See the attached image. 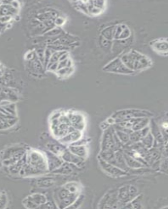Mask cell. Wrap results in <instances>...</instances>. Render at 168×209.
Returning a JSON list of instances; mask_svg holds the SVG:
<instances>
[{
    "label": "cell",
    "mask_w": 168,
    "mask_h": 209,
    "mask_svg": "<svg viewBox=\"0 0 168 209\" xmlns=\"http://www.w3.org/2000/svg\"><path fill=\"white\" fill-rule=\"evenodd\" d=\"M11 16L9 15H5V16H1V23L4 24H7L12 19Z\"/></svg>",
    "instance_id": "cell-8"
},
{
    "label": "cell",
    "mask_w": 168,
    "mask_h": 209,
    "mask_svg": "<svg viewBox=\"0 0 168 209\" xmlns=\"http://www.w3.org/2000/svg\"><path fill=\"white\" fill-rule=\"evenodd\" d=\"M69 59H67V60H65L62 61H60L59 62V64H58V70L61 69H62L64 68L67 67V62H68V60Z\"/></svg>",
    "instance_id": "cell-9"
},
{
    "label": "cell",
    "mask_w": 168,
    "mask_h": 209,
    "mask_svg": "<svg viewBox=\"0 0 168 209\" xmlns=\"http://www.w3.org/2000/svg\"><path fill=\"white\" fill-rule=\"evenodd\" d=\"M64 19L63 18L61 17L58 16L57 18H56L55 20V24L56 26L57 27H60L64 24Z\"/></svg>",
    "instance_id": "cell-6"
},
{
    "label": "cell",
    "mask_w": 168,
    "mask_h": 209,
    "mask_svg": "<svg viewBox=\"0 0 168 209\" xmlns=\"http://www.w3.org/2000/svg\"><path fill=\"white\" fill-rule=\"evenodd\" d=\"M11 26H12V25L10 24V23H7V25H6V27L7 28H10L11 27Z\"/></svg>",
    "instance_id": "cell-13"
},
{
    "label": "cell",
    "mask_w": 168,
    "mask_h": 209,
    "mask_svg": "<svg viewBox=\"0 0 168 209\" xmlns=\"http://www.w3.org/2000/svg\"><path fill=\"white\" fill-rule=\"evenodd\" d=\"M58 64L59 62L53 63L47 68V70L50 71H53V72H57L58 68Z\"/></svg>",
    "instance_id": "cell-7"
},
{
    "label": "cell",
    "mask_w": 168,
    "mask_h": 209,
    "mask_svg": "<svg viewBox=\"0 0 168 209\" xmlns=\"http://www.w3.org/2000/svg\"><path fill=\"white\" fill-rule=\"evenodd\" d=\"M69 69V68H68V67H65L62 69H61L57 70V72H56V73H57V75H59V76H61V77H64V76L68 75Z\"/></svg>",
    "instance_id": "cell-5"
},
{
    "label": "cell",
    "mask_w": 168,
    "mask_h": 209,
    "mask_svg": "<svg viewBox=\"0 0 168 209\" xmlns=\"http://www.w3.org/2000/svg\"><path fill=\"white\" fill-rule=\"evenodd\" d=\"M71 65H72V62H71V60L70 59H69L68 60L67 64V67L71 68Z\"/></svg>",
    "instance_id": "cell-12"
},
{
    "label": "cell",
    "mask_w": 168,
    "mask_h": 209,
    "mask_svg": "<svg viewBox=\"0 0 168 209\" xmlns=\"http://www.w3.org/2000/svg\"><path fill=\"white\" fill-rule=\"evenodd\" d=\"M62 32V30L60 27H57L56 26L52 29L50 30L48 32L46 33L44 36L47 37H56L60 35L61 33Z\"/></svg>",
    "instance_id": "cell-2"
},
{
    "label": "cell",
    "mask_w": 168,
    "mask_h": 209,
    "mask_svg": "<svg viewBox=\"0 0 168 209\" xmlns=\"http://www.w3.org/2000/svg\"><path fill=\"white\" fill-rule=\"evenodd\" d=\"M45 49L43 48L37 49L36 50V53L37 56V58L41 62V63L44 65V62H45Z\"/></svg>",
    "instance_id": "cell-4"
},
{
    "label": "cell",
    "mask_w": 168,
    "mask_h": 209,
    "mask_svg": "<svg viewBox=\"0 0 168 209\" xmlns=\"http://www.w3.org/2000/svg\"><path fill=\"white\" fill-rule=\"evenodd\" d=\"M11 4L14 8H15V9H16L17 10L18 9V8H19V6H20V4H19V2L17 1H11V4Z\"/></svg>",
    "instance_id": "cell-10"
},
{
    "label": "cell",
    "mask_w": 168,
    "mask_h": 209,
    "mask_svg": "<svg viewBox=\"0 0 168 209\" xmlns=\"http://www.w3.org/2000/svg\"><path fill=\"white\" fill-rule=\"evenodd\" d=\"M68 59V52H67V53H65L62 54L61 56V57L59 58V62H60V61H62L65 60H67Z\"/></svg>",
    "instance_id": "cell-11"
},
{
    "label": "cell",
    "mask_w": 168,
    "mask_h": 209,
    "mask_svg": "<svg viewBox=\"0 0 168 209\" xmlns=\"http://www.w3.org/2000/svg\"><path fill=\"white\" fill-rule=\"evenodd\" d=\"M163 126H164V127H165V128H168V124L166 123L164 125H163Z\"/></svg>",
    "instance_id": "cell-14"
},
{
    "label": "cell",
    "mask_w": 168,
    "mask_h": 209,
    "mask_svg": "<svg viewBox=\"0 0 168 209\" xmlns=\"http://www.w3.org/2000/svg\"><path fill=\"white\" fill-rule=\"evenodd\" d=\"M56 52V51L52 49H50L46 47L45 51V62H44V68L47 69V65L49 62L50 59L52 57V56L54 53Z\"/></svg>",
    "instance_id": "cell-3"
},
{
    "label": "cell",
    "mask_w": 168,
    "mask_h": 209,
    "mask_svg": "<svg viewBox=\"0 0 168 209\" xmlns=\"http://www.w3.org/2000/svg\"><path fill=\"white\" fill-rule=\"evenodd\" d=\"M18 10L14 8L11 4H2L1 6V16L9 15L13 16L17 15Z\"/></svg>",
    "instance_id": "cell-1"
}]
</instances>
